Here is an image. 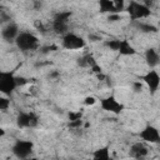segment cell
Here are the masks:
<instances>
[{
    "mask_svg": "<svg viewBox=\"0 0 160 160\" xmlns=\"http://www.w3.org/2000/svg\"><path fill=\"white\" fill-rule=\"evenodd\" d=\"M14 42H15L16 48L24 52L35 51L40 46L39 38L30 31H20V34L18 35V38L15 39Z\"/></svg>",
    "mask_w": 160,
    "mask_h": 160,
    "instance_id": "6da1fadb",
    "label": "cell"
},
{
    "mask_svg": "<svg viewBox=\"0 0 160 160\" xmlns=\"http://www.w3.org/2000/svg\"><path fill=\"white\" fill-rule=\"evenodd\" d=\"M126 12L130 16V20H141L146 19L151 15V9L146 6L142 1H136V0H130L129 4L126 5Z\"/></svg>",
    "mask_w": 160,
    "mask_h": 160,
    "instance_id": "7a4b0ae2",
    "label": "cell"
},
{
    "mask_svg": "<svg viewBox=\"0 0 160 160\" xmlns=\"http://www.w3.org/2000/svg\"><path fill=\"white\" fill-rule=\"evenodd\" d=\"M19 86L18 76L14 71H0V92L10 96Z\"/></svg>",
    "mask_w": 160,
    "mask_h": 160,
    "instance_id": "3957f363",
    "label": "cell"
},
{
    "mask_svg": "<svg viewBox=\"0 0 160 160\" xmlns=\"http://www.w3.org/2000/svg\"><path fill=\"white\" fill-rule=\"evenodd\" d=\"M11 151H12L14 156L18 158V159H28L34 152V142L30 141V140L18 139L12 144Z\"/></svg>",
    "mask_w": 160,
    "mask_h": 160,
    "instance_id": "277c9868",
    "label": "cell"
},
{
    "mask_svg": "<svg viewBox=\"0 0 160 160\" xmlns=\"http://www.w3.org/2000/svg\"><path fill=\"white\" fill-rule=\"evenodd\" d=\"M86 45V41L82 36L69 31L61 38V46L66 50H81Z\"/></svg>",
    "mask_w": 160,
    "mask_h": 160,
    "instance_id": "5b68a950",
    "label": "cell"
},
{
    "mask_svg": "<svg viewBox=\"0 0 160 160\" xmlns=\"http://www.w3.org/2000/svg\"><path fill=\"white\" fill-rule=\"evenodd\" d=\"M71 16H72L71 11L56 12L52 20V30L60 35H65L66 32H69V20Z\"/></svg>",
    "mask_w": 160,
    "mask_h": 160,
    "instance_id": "8992f818",
    "label": "cell"
},
{
    "mask_svg": "<svg viewBox=\"0 0 160 160\" xmlns=\"http://www.w3.org/2000/svg\"><path fill=\"white\" fill-rule=\"evenodd\" d=\"M39 116L34 111H20L16 116V125L20 129H32L39 124Z\"/></svg>",
    "mask_w": 160,
    "mask_h": 160,
    "instance_id": "52a82bcc",
    "label": "cell"
},
{
    "mask_svg": "<svg viewBox=\"0 0 160 160\" xmlns=\"http://www.w3.org/2000/svg\"><path fill=\"white\" fill-rule=\"evenodd\" d=\"M141 80L144 85L148 88L150 95H155L160 88V74L155 69H149L142 76Z\"/></svg>",
    "mask_w": 160,
    "mask_h": 160,
    "instance_id": "ba28073f",
    "label": "cell"
},
{
    "mask_svg": "<svg viewBox=\"0 0 160 160\" xmlns=\"http://www.w3.org/2000/svg\"><path fill=\"white\" fill-rule=\"evenodd\" d=\"M100 106L104 111L111 112L114 115H120L125 109V105L120 102L114 95H109V96L100 99Z\"/></svg>",
    "mask_w": 160,
    "mask_h": 160,
    "instance_id": "9c48e42d",
    "label": "cell"
},
{
    "mask_svg": "<svg viewBox=\"0 0 160 160\" xmlns=\"http://www.w3.org/2000/svg\"><path fill=\"white\" fill-rule=\"evenodd\" d=\"M139 136L142 141L150 144H160V131L151 124H146L139 132Z\"/></svg>",
    "mask_w": 160,
    "mask_h": 160,
    "instance_id": "30bf717a",
    "label": "cell"
},
{
    "mask_svg": "<svg viewBox=\"0 0 160 160\" xmlns=\"http://www.w3.org/2000/svg\"><path fill=\"white\" fill-rule=\"evenodd\" d=\"M20 34L19 30V25L14 21H8L2 28H1V38L6 41V42H11L15 41V39L18 38V35Z\"/></svg>",
    "mask_w": 160,
    "mask_h": 160,
    "instance_id": "8fae6325",
    "label": "cell"
},
{
    "mask_svg": "<svg viewBox=\"0 0 160 160\" xmlns=\"http://www.w3.org/2000/svg\"><path fill=\"white\" fill-rule=\"evenodd\" d=\"M149 154V148L142 141H136L130 146L129 155L134 159H142L146 158Z\"/></svg>",
    "mask_w": 160,
    "mask_h": 160,
    "instance_id": "7c38bea8",
    "label": "cell"
},
{
    "mask_svg": "<svg viewBox=\"0 0 160 160\" xmlns=\"http://www.w3.org/2000/svg\"><path fill=\"white\" fill-rule=\"evenodd\" d=\"M144 56H145V62L149 69H155L160 64V55H159L158 50L154 48L146 49Z\"/></svg>",
    "mask_w": 160,
    "mask_h": 160,
    "instance_id": "4fadbf2b",
    "label": "cell"
},
{
    "mask_svg": "<svg viewBox=\"0 0 160 160\" xmlns=\"http://www.w3.org/2000/svg\"><path fill=\"white\" fill-rule=\"evenodd\" d=\"M132 25L136 30H139L140 32H144V34H155V32H158V28L155 25L145 22V21L135 20V21H132Z\"/></svg>",
    "mask_w": 160,
    "mask_h": 160,
    "instance_id": "5bb4252c",
    "label": "cell"
},
{
    "mask_svg": "<svg viewBox=\"0 0 160 160\" xmlns=\"http://www.w3.org/2000/svg\"><path fill=\"white\" fill-rule=\"evenodd\" d=\"M118 52H119L120 55H122V56H132V55H135L138 51H136V49L130 44V41H129L128 39H121V40H120V48H119Z\"/></svg>",
    "mask_w": 160,
    "mask_h": 160,
    "instance_id": "9a60e30c",
    "label": "cell"
},
{
    "mask_svg": "<svg viewBox=\"0 0 160 160\" xmlns=\"http://www.w3.org/2000/svg\"><path fill=\"white\" fill-rule=\"evenodd\" d=\"M99 9L106 14H119L115 6V0H99Z\"/></svg>",
    "mask_w": 160,
    "mask_h": 160,
    "instance_id": "2e32d148",
    "label": "cell"
},
{
    "mask_svg": "<svg viewBox=\"0 0 160 160\" xmlns=\"http://www.w3.org/2000/svg\"><path fill=\"white\" fill-rule=\"evenodd\" d=\"M78 65L81 66V68H92L95 64H98V61L95 60V58L91 55V54H86L84 56H80L78 60H76Z\"/></svg>",
    "mask_w": 160,
    "mask_h": 160,
    "instance_id": "e0dca14e",
    "label": "cell"
},
{
    "mask_svg": "<svg viewBox=\"0 0 160 160\" xmlns=\"http://www.w3.org/2000/svg\"><path fill=\"white\" fill-rule=\"evenodd\" d=\"M92 158L95 160H109L110 159V146L106 145V146L96 149L92 152Z\"/></svg>",
    "mask_w": 160,
    "mask_h": 160,
    "instance_id": "ac0fdd59",
    "label": "cell"
},
{
    "mask_svg": "<svg viewBox=\"0 0 160 160\" xmlns=\"http://www.w3.org/2000/svg\"><path fill=\"white\" fill-rule=\"evenodd\" d=\"M120 40L121 39H109L104 41V46L108 48L111 51H118L120 48Z\"/></svg>",
    "mask_w": 160,
    "mask_h": 160,
    "instance_id": "d6986e66",
    "label": "cell"
},
{
    "mask_svg": "<svg viewBox=\"0 0 160 160\" xmlns=\"http://www.w3.org/2000/svg\"><path fill=\"white\" fill-rule=\"evenodd\" d=\"M10 108V99L8 98V95H4L0 98V110L1 111H6Z\"/></svg>",
    "mask_w": 160,
    "mask_h": 160,
    "instance_id": "ffe728a7",
    "label": "cell"
},
{
    "mask_svg": "<svg viewBox=\"0 0 160 160\" xmlns=\"http://www.w3.org/2000/svg\"><path fill=\"white\" fill-rule=\"evenodd\" d=\"M96 98L95 96H92V95H89V96H86L85 99H84V104L86 105V106H92V105H95L96 104Z\"/></svg>",
    "mask_w": 160,
    "mask_h": 160,
    "instance_id": "44dd1931",
    "label": "cell"
},
{
    "mask_svg": "<svg viewBox=\"0 0 160 160\" xmlns=\"http://www.w3.org/2000/svg\"><path fill=\"white\" fill-rule=\"evenodd\" d=\"M142 88H144L142 82H140V81H134L132 82V90H134V92H141L142 91Z\"/></svg>",
    "mask_w": 160,
    "mask_h": 160,
    "instance_id": "7402d4cb",
    "label": "cell"
},
{
    "mask_svg": "<svg viewBox=\"0 0 160 160\" xmlns=\"http://www.w3.org/2000/svg\"><path fill=\"white\" fill-rule=\"evenodd\" d=\"M119 20H121L120 14H109L108 15V21H110V22H116Z\"/></svg>",
    "mask_w": 160,
    "mask_h": 160,
    "instance_id": "603a6c76",
    "label": "cell"
},
{
    "mask_svg": "<svg viewBox=\"0 0 160 160\" xmlns=\"http://www.w3.org/2000/svg\"><path fill=\"white\" fill-rule=\"evenodd\" d=\"M82 116V112L81 111H76V112H69V120L72 121V120H78V119H81Z\"/></svg>",
    "mask_w": 160,
    "mask_h": 160,
    "instance_id": "cb8c5ba5",
    "label": "cell"
},
{
    "mask_svg": "<svg viewBox=\"0 0 160 160\" xmlns=\"http://www.w3.org/2000/svg\"><path fill=\"white\" fill-rule=\"evenodd\" d=\"M81 124H82V119H78V120H72V121H70V122H69V126H70V128H75V129H78V128L81 126Z\"/></svg>",
    "mask_w": 160,
    "mask_h": 160,
    "instance_id": "d4e9b609",
    "label": "cell"
},
{
    "mask_svg": "<svg viewBox=\"0 0 160 160\" xmlns=\"http://www.w3.org/2000/svg\"><path fill=\"white\" fill-rule=\"evenodd\" d=\"M56 49H58V46H56V45L45 46V48H42V52H44V54H46V52H50V51H55Z\"/></svg>",
    "mask_w": 160,
    "mask_h": 160,
    "instance_id": "484cf974",
    "label": "cell"
},
{
    "mask_svg": "<svg viewBox=\"0 0 160 160\" xmlns=\"http://www.w3.org/2000/svg\"><path fill=\"white\" fill-rule=\"evenodd\" d=\"M18 82H19V86H21V85L26 84V82H28V80H26L25 78H22V76H18Z\"/></svg>",
    "mask_w": 160,
    "mask_h": 160,
    "instance_id": "4316f807",
    "label": "cell"
},
{
    "mask_svg": "<svg viewBox=\"0 0 160 160\" xmlns=\"http://www.w3.org/2000/svg\"><path fill=\"white\" fill-rule=\"evenodd\" d=\"M142 2L146 5V6H149L150 9L152 8V5L155 4V0H142Z\"/></svg>",
    "mask_w": 160,
    "mask_h": 160,
    "instance_id": "83f0119b",
    "label": "cell"
},
{
    "mask_svg": "<svg viewBox=\"0 0 160 160\" xmlns=\"http://www.w3.org/2000/svg\"><path fill=\"white\" fill-rule=\"evenodd\" d=\"M49 76H50V78H58V76H59V72H58V71H52Z\"/></svg>",
    "mask_w": 160,
    "mask_h": 160,
    "instance_id": "f1b7e54d",
    "label": "cell"
}]
</instances>
